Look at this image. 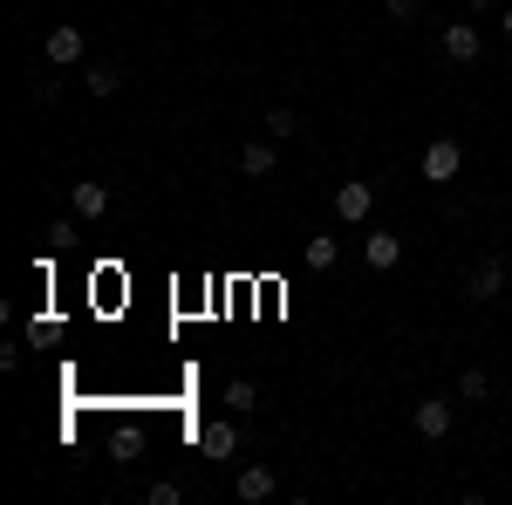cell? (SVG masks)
Listing matches in <instances>:
<instances>
[{"instance_id": "cell-1", "label": "cell", "mask_w": 512, "mask_h": 505, "mask_svg": "<svg viewBox=\"0 0 512 505\" xmlns=\"http://www.w3.org/2000/svg\"><path fill=\"white\" fill-rule=\"evenodd\" d=\"M458 171H465V151H458L451 137H431V144H424V178H431V185H451Z\"/></svg>"}, {"instance_id": "cell-2", "label": "cell", "mask_w": 512, "mask_h": 505, "mask_svg": "<svg viewBox=\"0 0 512 505\" xmlns=\"http://www.w3.org/2000/svg\"><path fill=\"white\" fill-rule=\"evenodd\" d=\"M369 212H376V185H362V178L335 185V219H342V226H362Z\"/></svg>"}, {"instance_id": "cell-3", "label": "cell", "mask_w": 512, "mask_h": 505, "mask_svg": "<svg viewBox=\"0 0 512 505\" xmlns=\"http://www.w3.org/2000/svg\"><path fill=\"white\" fill-rule=\"evenodd\" d=\"M82 48H89V41H82V28H76V21L48 28V41H41V55H48L55 69H76V62H82Z\"/></svg>"}, {"instance_id": "cell-4", "label": "cell", "mask_w": 512, "mask_h": 505, "mask_svg": "<svg viewBox=\"0 0 512 505\" xmlns=\"http://www.w3.org/2000/svg\"><path fill=\"white\" fill-rule=\"evenodd\" d=\"M410 424H417V437H451V424H458V410H451L444 396H424V403L410 410Z\"/></svg>"}, {"instance_id": "cell-5", "label": "cell", "mask_w": 512, "mask_h": 505, "mask_svg": "<svg viewBox=\"0 0 512 505\" xmlns=\"http://www.w3.org/2000/svg\"><path fill=\"white\" fill-rule=\"evenodd\" d=\"M506 280H512L506 260H478L472 280H465V294H472V301H499V294H506Z\"/></svg>"}, {"instance_id": "cell-6", "label": "cell", "mask_w": 512, "mask_h": 505, "mask_svg": "<svg viewBox=\"0 0 512 505\" xmlns=\"http://www.w3.org/2000/svg\"><path fill=\"white\" fill-rule=\"evenodd\" d=\"M239 164H246V178H274V171H280V151H274V137H253V144L239 151Z\"/></svg>"}, {"instance_id": "cell-7", "label": "cell", "mask_w": 512, "mask_h": 505, "mask_svg": "<svg viewBox=\"0 0 512 505\" xmlns=\"http://www.w3.org/2000/svg\"><path fill=\"white\" fill-rule=\"evenodd\" d=\"M198 451H205V458H233L239 451V424H205L198 430Z\"/></svg>"}, {"instance_id": "cell-8", "label": "cell", "mask_w": 512, "mask_h": 505, "mask_svg": "<svg viewBox=\"0 0 512 505\" xmlns=\"http://www.w3.org/2000/svg\"><path fill=\"white\" fill-rule=\"evenodd\" d=\"M444 55H451V62H478V28L472 21H451V28H444Z\"/></svg>"}, {"instance_id": "cell-9", "label": "cell", "mask_w": 512, "mask_h": 505, "mask_svg": "<svg viewBox=\"0 0 512 505\" xmlns=\"http://www.w3.org/2000/svg\"><path fill=\"white\" fill-rule=\"evenodd\" d=\"M69 212H76V219H103V212H110V185H76V192H69Z\"/></svg>"}, {"instance_id": "cell-10", "label": "cell", "mask_w": 512, "mask_h": 505, "mask_svg": "<svg viewBox=\"0 0 512 505\" xmlns=\"http://www.w3.org/2000/svg\"><path fill=\"white\" fill-rule=\"evenodd\" d=\"M233 492H239L246 505L274 499V471H267V465H246V471H239V485H233Z\"/></svg>"}, {"instance_id": "cell-11", "label": "cell", "mask_w": 512, "mask_h": 505, "mask_svg": "<svg viewBox=\"0 0 512 505\" xmlns=\"http://www.w3.org/2000/svg\"><path fill=\"white\" fill-rule=\"evenodd\" d=\"M362 246H369V267H376V273H390L396 260H403V239H396V233H369Z\"/></svg>"}, {"instance_id": "cell-12", "label": "cell", "mask_w": 512, "mask_h": 505, "mask_svg": "<svg viewBox=\"0 0 512 505\" xmlns=\"http://www.w3.org/2000/svg\"><path fill=\"white\" fill-rule=\"evenodd\" d=\"M335 260H342V246H335V239H321V233L301 246V267H308V273H328Z\"/></svg>"}, {"instance_id": "cell-13", "label": "cell", "mask_w": 512, "mask_h": 505, "mask_svg": "<svg viewBox=\"0 0 512 505\" xmlns=\"http://www.w3.org/2000/svg\"><path fill=\"white\" fill-rule=\"evenodd\" d=\"M82 82H89V96H117V89H123V69H110V62H89V69H82Z\"/></svg>"}, {"instance_id": "cell-14", "label": "cell", "mask_w": 512, "mask_h": 505, "mask_svg": "<svg viewBox=\"0 0 512 505\" xmlns=\"http://www.w3.org/2000/svg\"><path fill=\"white\" fill-rule=\"evenodd\" d=\"M226 403H233V417H253V410H260V396H253V383H246V376H233V383H226Z\"/></svg>"}, {"instance_id": "cell-15", "label": "cell", "mask_w": 512, "mask_h": 505, "mask_svg": "<svg viewBox=\"0 0 512 505\" xmlns=\"http://www.w3.org/2000/svg\"><path fill=\"white\" fill-rule=\"evenodd\" d=\"M294 130H301V117H294V110H267V137H294Z\"/></svg>"}, {"instance_id": "cell-16", "label": "cell", "mask_w": 512, "mask_h": 505, "mask_svg": "<svg viewBox=\"0 0 512 505\" xmlns=\"http://www.w3.org/2000/svg\"><path fill=\"white\" fill-rule=\"evenodd\" d=\"M151 505H185V485H178V478H158V485H151Z\"/></svg>"}, {"instance_id": "cell-17", "label": "cell", "mask_w": 512, "mask_h": 505, "mask_svg": "<svg viewBox=\"0 0 512 505\" xmlns=\"http://www.w3.org/2000/svg\"><path fill=\"white\" fill-rule=\"evenodd\" d=\"M458 396H465V403H485V376L465 369V376H458Z\"/></svg>"}, {"instance_id": "cell-18", "label": "cell", "mask_w": 512, "mask_h": 505, "mask_svg": "<svg viewBox=\"0 0 512 505\" xmlns=\"http://www.w3.org/2000/svg\"><path fill=\"white\" fill-rule=\"evenodd\" d=\"M48 246H76V219H55L48 226Z\"/></svg>"}, {"instance_id": "cell-19", "label": "cell", "mask_w": 512, "mask_h": 505, "mask_svg": "<svg viewBox=\"0 0 512 505\" xmlns=\"http://www.w3.org/2000/svg\"><path fill=\"white\" fill-rule=\"evenodd\" d=\"M424 14V0H390V21H417Z\"/></svg>"}, {"instance_id": "cell-20", "label": "cell", "mask_w": 512, "mask_h": 505, "mask_svg": "<svg viewBox=\"0 0 512 505\" xmlns=\"http://www.w3.org/2000/svg\"><path fill=\"white\" fill-rule=\"evenodd\" d=\"M499 28H506V41H512V7H506V14H499Z\"/></svg>"}, {"instance_id": "cell-21", "label": "cell", "mask_w": 512, "mask_h": 505, "mask_svg": "<svg viewBox=\"0 0 512 505\" xmlns=\"http://www.w3.org/2000/svg\"><path fill=\"white\" fill-rule=\"evenodd\" d=\"M472 7H492V0H472Z\"/></svg>"}]
</instances>
